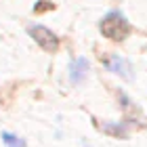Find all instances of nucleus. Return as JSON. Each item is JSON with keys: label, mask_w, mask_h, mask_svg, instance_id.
I'll return each mask as SVG.
<instances>
[{"label": "nucleus", "mask_w": 147, "mask_h": 147, "mask_svg": "<svg viewBox=\"0 0 147 147\" xmlns=\"http://www.w3.org/2000/svg\"><path fill=\"white\" fill-rule=\"evenodd\" d=\"M103 65L107 67L111 74H116V76L124 78V80H135V67H132V63L128 61L126 57H120V55H111L103 61Z\"/></svg>", "instance_id": "2"}, {"label": "nucleus", "mask_w": 147, "mask_h": 147, "mask_svg": "<svg viewBox=\"0 0 147 147\" xmlns=\"http://www.w3.org/2000/svg\"><path fill=\"white\" fill-rule=\"evenodd\" d=\"M28 34L34 38L36 44H40L44 51H57L59 40H57V36L53 34L49 28H44V25H30V28H28Z\"/></svg>", "instance_id": "3"}, {"label": "nucleus", "mask_w": 147, "mask_h": 147, "mask_svg": "<svg viewBox=\"0 0 147 147\" xmlns=\"http://www.w3.org/2000/svg\"><path fill=\"white\" fill-rule=\"evenodd\" d=\"M99 28H101L103 36H107L109 40H124L130 34V23L126 21L122 11H109L107 15L101 19Z\"/></svg>", "instance_id": "1"}, {"label": "nucleus", "mask_w": 147, "mask_h": 147, "mask_svg": "<svg viewBox=\"0 0 147 147\" xmlns=\"http://www.w3.org/2000/svg\"><path fill=\"white\" fill-rule=\"evenodd\" d=\"M101 128L105 132H109V135H113V137H120V139H124L126 135H128V126H126V124H113V122H109V124H103Z\"/></svg>", "instance_id": "6"}, {"label": "nucleus", "mask_w": 147, "mask_h": 147, "mask_svg": "<svg viewBox=\"0 0 147 147\" xmlns=\"http://www.w3.org/2000/svg\"><path fill=\"white\" fill-rule=\"evenodd\" d=\"M88 59L86 57H76V59H71L69 61V82L71 84H82L86 76H88Z\"/></svg>", "instance_id": "4"}, {"label": "nucleus", "mask_w": 147, "mask_h": 147, "mask_svg": "<svg viewBox=\"0 0 147 147\" xmlns=\"http://www.w3.org/2000/svg\"><path fill=\"white\" fill-rule=\"evenodd\" d=\"M0 139H2V145L4 147H25V145H28V143H25V139H21L19 135L9 132V130H4L2 135H0Z\"/></svg>", "instance_id": "5"}]
</instances>
